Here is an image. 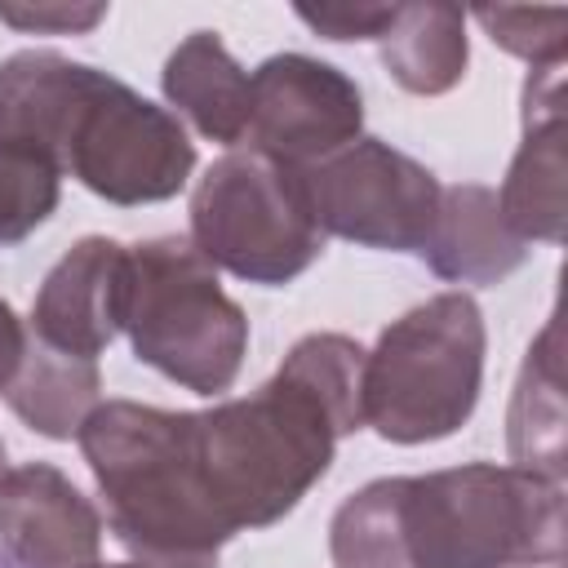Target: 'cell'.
Returning <instances> with one entry per match:
<instances>
[{"mask_svg": "<svg viewBox=\"0 0 568 568\" xmlns=\"http://www.w3.org/2000/svg\"><path fill=\"white\" fill-rule=\"evenodd\" d=\"M382 62L399 89L435 98L466 75V13L457 4H399L377 36Z\"/></svg>", "mask_w": 568, "mask_h": 568, "instance_id": "2e32d148", "label": "cell"}, {"mask_svg": "<svg viewBox=\"0 0 568 568\" xmlns=\"http://www.w3.org/2000/svg\"><path fill=\"white\" fill-rule=\"evenodd\" d=\"M564 484L470 462L373 479L328 524L333 568H537L564 559Z\"/></svg>", "mask_w": 568, "mask_h": 568, "instance_id": "6da1fadb", "label": "cell"}, {"mask_svg": "<svg viewBox=\"0 0 568 568\" xmlns=\"http://www.w3.org/2000/svg\"><path fill=\"white\" fill-rule=\"evenodd\" d=\"M564 62L532 67L524 84V142L510 160V173L497 191V209L506 226L528 244L564 240L568 186H564Z\"/></svg>", "mask_w": 568, "mask_h": 568, "instance_id": "8fae6325", "label": "cell"}, {"mask_svg": "<svg viewBox=\"0 0 568 568\" xmlns=\"http://www.w3.org/2000/svg\"><path fill=\"white\" fill-rule=\"evenodd\" d=\"M4 470H9V462H4V439H0V479H4Z\"/></svg>", "mask_w": 568, "mask_h": 568, "instance_id": "7402d4cb", "label": "cell"}, {"mask_svg": "<svg viewBox=\"0 0 568 568\" xmlns=\"http://www.w3.org/2000/svg\"><path fill=\"white\" fill-rule=\"evenodd\" d=\"M479 382L484 315L466 293H435L364 351V426L390 444L444 439L470 422Z\"/></svg>", "mask_w": 568, "mask_h": 568, "instance_id": "277c9868", "label": "cell"}, {"mask_svg": "<svg viewBox=\"0 0 568 568\" xmlns=\"http://www.w3.org/2000/svg\"><path fill=\"white\" fill-rule=\"evenodd\" d=\"M22 351H27L22 320H18V315H13V306L0 297V390L9 386V377H13L18 359H22Z\"/></svg>", "mask_w": 568, "mask_h": 568, "instance_id": "44dd1931", "label": "cell"}, {"mask_svg": "<svg viewBox=\"0 0 568 568\" xmlns=\"http://www.w3.org/2000/svg\"><path fill=\"white\" fill-rule=\"evenodd\" d=\"M475 22L488 31L493 44L506 53L532 62V67H555L568 53V9H475Z\"/></svg>", "mask_w": 568, "mask_h": 568, "instance_id": "ac0fdd59", "label": "cell"}, {"mask_svg": "<svg viewBox=\"0 0 568 568\" xmlns=\"http://www.w3.org/2000/svg\"><path fill=\"white\" fill-rule=\"evenodd\" d=\"M164 98L213 142L235 146L248 138L253 93L248 71L226 53L217 31H191L164 62Z\"/></svg>", "mask_w": 568, "mask_h": 568, "instance_id": "4fadbf2b", "label": "cell"}, {"mask_svg": "<svg viewBox=\"0 0 568 568\" xmlns=\"http://www.w3.org/2000/svg\"><path fill=\"white\" fill-rule=\"evenodd\" d=\"M106 18V4H0V22L18 31H89Z\"/></svg>", "mask_w": 568, "mask_h": 568, "instance_id": "ffe728a7", "label": "cell"}, {"mask_svg": "<svg viewBox=\"0 0 568 568\" xmlns=\"http://www.w3.org/2000/svg\"><path fill=\"white\" fill-rule=\"evenodd\" d=\"M0 133L36 146L111 204L169 200L195 169V146L173 111L53 49L0 62Z\"/></svg>", "mask_w": 568, "mask_h": 568, "instance_id": "7a4b0ae2", "label": "cell"}, {"mask_svg": "<svg viewBox=\"0 0 568 568\" xmlns=\"http://www.w3.org/2000/svg\"><path fill=\"white\" fill-rule=\"evenodd\" d=\"M62 173L36 146L0 133V248L27 240L58 209Z\"/></svg>", "mask_w": 568, "mask_h": 568, "instance_id": "e0dca14e", "label": "cell"}, {"mask_svg": "<svg viewBox=\"0 0 568 568\" xmlns=\"http://www.w3.org/2000/svg\"><path fill=\"white\" fill-rule=\"evenodd\" d=\"M75 439L106 497L111 532L142 568H217L231 532L200 488L186 413L106 399Z\"/></svg>", "mask_w": 568, "mask_h": 568, "instance_id": "3957f363", "label": "cell"}, {"mask_svg": "<svg viewBox=\"0 0 568 568\" xmlns=\"http://www.w3.org/2000/svg\"><path fill=\"white\" fill-rule=\"evenodd\" d=\"M524 240L506 226L497 209V191L479 182L444 186L439 217L422 262L453 284H497L524 262Z\"/></svg>", "mask_w": 568, "mask_h": 568, "instance_id": "7c38bea8", "label": "cell"}, {"mask_svg": "<svg viewBox=\"0 0 568 568\" xmlns=\"http://www.w3.org/2000/svg\"><path fill=\"white\" fill-rule=\"evenodd\" d=\"M0 546L18 568H98L102 519L58 466L27 462L0 479Z\"/></svg>", "mask_w": 568, "mask_h": 568, "instance_id": "9c48e42d", "label": "cell"}, {"mask_svg": "<svg viewBox=\"0 0 568 568\" xmlns=\"http://www.w3.org/2000/svg\"><path fill=\"white\" fill-rule=\"evenodd\" d=\"M395 9L399 4H320V9L302 4L297 18L324 40H377L390 27Z\"/></svg>", "mask_w": 568, "mask_h": 568, "instance_id": "d6986e66", "label": "cell"}, {"mask_svg": "<svg viewBox=\"0 0 568 568\" xmlns=\"http://www.w3.org/2000/svg\"><path fill=\"white\" fill-rule=\"evenodd\" d=\"M124 280H129L124 244L106 235L80 240L44 275L31 306V333L67 355L98 359L111 346V337L124 328Z\"/></svg>", "mask_w": 568, "mask_h": 568, "instance_id": "30bf717a", "label": "cell"}, {"mask_svg": "<svg viewBox=\"0 0 568 568\" xmlns=\"http://www.w3.org/2000/svg\"><path fill=\"white\" fill-rule=\"evenodd\" d=\"M98 390H102L98 359L67 355V351L40 342L36 333H27V351L0 395L36 435L71 439V435H80L84 417L98 408Z\"/></svg>", "mask_w": 568, "mask_h": 568, "instance_id": "9a60e30c", "label": "cell"}, {"mask_svg": "<svg viewBox=\"0 0 568 568\" xmlns=\"http://www.w3.org/2000/svg\"><path fill=\"white\" fill-rule=\"evenodd\" d=\"M311 204L324 235L386 253H426L439 217V182L426 164L382 138H355L306 169Z\"/></svg>", "mask_w": 568, "mask_h": 568, "instance_id": "52a82bcc", "label": "cell"}, {"mask_svg": "<svg viewBox=\"0 0 568 568\" xmlns=\"http://www.w3.org/2000/svg\"><path fill=\"white\" fill-rule=\"evenodd\" d=\"M0 568H18V564H13V559H9L4 550H0Z\"/></svg>", "mask_w": 568, "mask_h": 568, "instance_id": "603a6c76", "label": "cell"}, {"mask_svg": "<svg viewBox=\"0 0 568 568\" xmlns=\"http://www.w3.org/2000/svg\"><path fill=\"white\" fill-rule=\"evenodd\" d=\"M102 568V564H98ZM106 568H142V564H106Z\"/></svg>", "mask_w": 568, "mask_h": 568, "instance_id": "cb8c5ba5", "label": "cell"}, {"mask_svg": "<svg viewBox=\"0 0 568 568\" xmlns=\"http://www.w3.org/2000/svg\"><path fill=\"white\" fill-rule=\"evenodd\" d=\"M124 333L133 355L195 395H222L244 364L248 320L222 293L217 271L182 235L129 248Z\"/></svg>", "mask_w": 568, "mask_h": 568, "instance_id": "5b68a950", "label": "cell"}, {"mask_svg": "<svg viewBox=\"0 0 568 568\" xmlns=\"http://www.w3.org/2000/svg\"><path fill=\"white\" fill-rule=\"evenodd\" d=\"M510 462L519 470L546 475L564 484V364H559V311H550L546 328L532 337L506 417Z\"/></svg>", "mask_w": 568, "mask_h": 568, "instance_id": "5bb4252c", "label": "cell"}, {"mask_svg": "<svg viewBox=\"0 0 568 568\" xmlns=\"http://www.w3.org/2000/svg\"><path fill=\"white\" fill-rule=\"evenodd\" d=\"M191 244L248 284L297 280L324 253L306 169L253 146L222 155L191 191Z\"/></svg>", "mask_w": 568, "mask_h": 568, "instance_id": "8992f818", "label": "cell"}, {"mask_svg": "<svg viewBox=\"0 0 568 568\" xmlns=\"http://www.w3.org/2000/svg\"><path fill=\"white\" fill-rule=\"evenodd\" d=\"M248 142L284 164L311 169L359 138L364 98L351 75L306 53H275L248 75Z\"/></svg>", "mask_w": 568, "mask_h": 568, "instance_id": "ba28073f", "label": "cell"}]
</instances>
